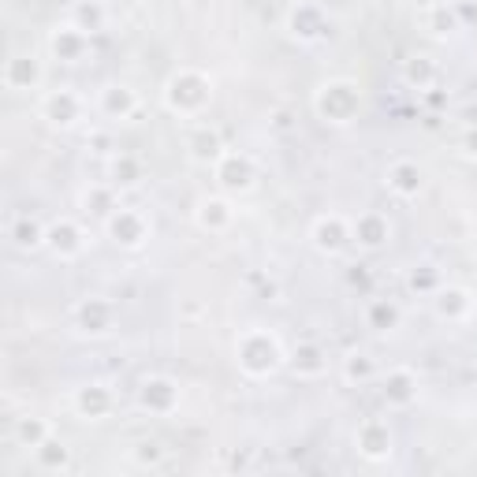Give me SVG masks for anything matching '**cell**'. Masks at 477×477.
Listing matches in <instances>:
<instances>
[{
	"label": "cell",
	"instance_id": "obj_4",
	"mask_svg": "<svg viewBox=\"0 0 477 477\" xmlns=\"http://www.w3.org/2000/svg\"><path fill=\"white\" fill-rule=\"evenodd\" d=\"M355 451H358L366 463H388L392 451H395L392 425L384 418H366V421H358V429H355Z\"/></svg>",
	"mask_w": 477,
	"mask_h": 477
},
{
	"label": "cell",
	"instance_id": "obj_3",
	"mask_svg": "<svg viewBox=\"0 0 477 477\" xmlns=\"http://www.w3.org/2000/svg\"><path fill=\"white\" fill-rule=\"evenodd\" d=\"M317 112L329 119V123H347L350 116L358 112V105H362V93H358V86L355 83H343V79H336V83H324L321 90H317Z\"/></svg>",
	"mask_w": 477,
	"mask_h": 477
},
{
	"label": "cell",
	"instance_id": "obj_21",
	"mask_svg": "<svg viewBox=\"0 0 477 477\" xmlns=\"http://www.w3.org/2000/svg\"><path fill=\"white\" fill-rule=\"evenodd\" d=\"M388 187L399 194V198H414L421 190V172L411 164V161H399L388 168Z\"/></svg>",
	"mask_w": 477,
	"mask_h": 477
},
{
	"label": "cell",
	"instance_id": "obj_20",
	"mask_svg": "<svg viewBox=\"0 0 477 477\" xmlns=\"http://www.w3.org/2000/svg\"><path fill=\"white\" fill-rule=\"evenodd\" d=\"M128 459L135 470H161L168 459V447L161 440H138L135 447H128Z\"/></svg>",
	"mask_w": 477,
	"mask_h": 477
},
{
	"label": "cell",
	"instance_id": "obj_8",
	"mask_svg": "<svg viewBox=\"0 0 477 477\" xmlns=\"http://www.w3.org/2000/svg\"><path fill=\"white\" fill-rule=\"evenodd\" d=\"M216 180L224 190H246L254 183V164L239 154H220L216 157Z\"/></svg>",
	"mask_w": 477,
	"mask_h": 477
},
{
	"label": "cell",
	"instance_id": "obj_19",
	"mask_svg": "<svg viewBox=\"0 0 477 477\" xmlns=\"http://www.w3.org/2000/svg\"><path fill=\"white\" fill-rule=\"evenodd\" d=\"M291 369H295L298 376H306V381H314V376H321L324 369H329V358H324V350H321V347L303 343V347H295Z\"/></svg>",
	"mask_w": 477,
	"mask_h": 477
},
{
	"label": "cell",
	"instance_id": "obj_11",
	"mask_svg": "<svg viewBox=\"0 0 477 477\" xmlns=\"http://www.w3.org/2000/svg\"><path fill=\"white\" fill-rule=\"evenodd\" d=\"M49 49H53V57L57 60H64V64H79L83 57H86V34H83V27H57V34H53V41H49Z\"/></svg>",
	"mask_w": 477,
	"mask_h": 477
},
{
	"label": "cell",
	"instance_id": "obj_15",
	"mask_svg": "<svg viewBox=\"0 0 477 477\" xmlns=\"http://www.w3.org/2000/svg\"><path fill=\"white\" fill-rule=\"evenodd\" d=\"M350 232H355V239H358L362 246H369V250L384 246V243H388V235H392L388 220H384L381 213H362L355 224H350Z\"/></svg>",
	"mask_w": 477,
	"mask_h": 477
},
{
	"label": "cell",
	"instance_id": "obj_23",
	"mask_svg": "<svg viewBox=\"0 0 477 477\" xmlns=\"http://www.w3.org/2000/svg\"><path fill=\"white\" fill-rule=\"evenodd\" d=\"M102 109L109 112V116H131L135 112V93L128 90V86H109L105 93H102Z\"/></svg>",
	"mask_w": 477,
	"mask_h": 477
},
{
	"label": "cell",
	"instance_id": "obj_32",
	"mask_svg": "<svg viewBox=\"0 0 477 477\" xmlns=\"http://www.w3.org/2000/svg\"><path fill=\"white\" fill-rule=\"evenodd\" d=\"M463 116H466V123H470V128H477V105H470Z\"/></svg>",
	"mask_w": 477,
	"mask_h": 477
},
{
	"label": "cell",
	"instance_id": "obj_6",
	"mask_svg": "<svg viewBox=\"0 0 477 477\" xmlns=\"http://www.w3.org/2000/svg\"><path fill=\"white\" fill-rule=\"evenodd\" d=\"M381 395L388 411H411L418 403V376L411 369H392L381 381Z\"/></svg>",
	"mask_w": 477,
	"mask_h": 477
},
{
	"label": "cell",
	"instance_id": "obj_9",
	"mask_svg": "<svg viewBox=\"0 0 477 477\" xmlns=\"http://www.w3.org/2000/svg\"><path fill=\"white\" fill-rule=\"evenodd\" d=\"M350 239H355V232H350V224L343 216H321L314 224V243L324 250V254H340Z\"/></svg>",
	"mask_w": 477,
	"mask_h": 477
},
{
	"label": "cell",
	"instance_id": "obj_28",
	"mask_svg": "<svg viewBox=\"0 0 477 477\" xmlns=\"http://www.w3.org/2000/svg\"><path fill=\"white\" fill-rule=\"evenodd\" d=\"M38 243H45V232L38 228L34 220H19V224H15V246H22V250H34Z\"/></svg>",
	"mask_w": 477,
	"mask_h": 477
},
{
	"label": "cell",
	"instance_id": "obj_7",
	"mask_svg": "<svg viewBox=\"0 0 477 477\" xmlns=\"http://www.w3.org/2000/svg\"><path fill=\"white\" fill-rule=\"evenodd\" d=\"M112 392L105 384H83L79 392H75V414L86 418V421H102L112 414Z\"/></svg>",
	"mask_w": 477,
	"mask_h": 477
},
{
	"label": "cell",
	"instance_id": "obj_10",
	"mask_svg": "<svg viewBox=\"0 0 477 477\" xmlns=\"http://www.w3.org/2000/svg\"><path fill=\"white\" fill-rule=\"evenodd\" d=\"M31 463L38 473H67L71 470V447L57 437H49L41 447L31 451Z\"/></svg>",
	"mask_w": 477,
	"mask_h": 477
},
{
	"label": "cell",
	"instance_id": "obj_33",
	"mask_svg": "<svg viewBox=\"0 0 477 477\" xmlns=\"http://www.w3.org/2000/svg\"><path fill=\"white\" fill-rule=\"evenodd\" d=\"M466 154H470V157H477V135H470V138H466Z\"/></svg>",
	"mask_w": 477,
	"mask_h": 477
},
{
	"label": "cell",
	"instance_id": "obj_16",
	"mask_svg": "<svg viewBox=\"0 0 477 477\" xmlns=\"http://www.w3.org/2000/svg\"><path fill=\"white\" fill-rule=\"evenodd\" d=\"M45 243L53 246V254H57V258H75V254L83 250V235H79V228H75L71 220L53 224V228L45 232Z\"/></svg>",
	"mask_w": 477,
	"mask_h": 477
},
{
	"label": "cell",
	"instance_id": "obj_1",
	"mask_svg": "<svg viewBox=\"0 0 477 477\" xmlns=\"http://www.w3.org/2000/svg\"><path fill=\"white\" fill-rule=\"evenodd\" d=\"M235 362L246 376H254V381H261V376H272L276 369H280L284 362V350L280 343H276V336L261 332V329H250L243 332V340L235 343Z\"/></svg>",
	"mask_w": 477,
	"mask_h": 477
},
{
	"label": "cell",
	"instance_id": "obj_14",
	"mask_svg": "<svg viewBox=\"0 0 477 477\" xmlns=\"http://www.w3.org/2000/svg\"><path fill=\"white\" fill-rule=\"evenodd\" d=\"M41 112H45V119L60 123V128H71V123L79 119V112H83V102H79V97H75L71 90H57V93L45 97Z\"/></svg>",
	"mask_w": 477,
	"mask_h": 477
},
{
	"label": "cell",
	"instance_id": "obj_2",
	"mask_svg": "<svg viewBox=\"0 0 477 477\" xmlns=\"http://www.w3.org/2000/svg\"><path fill=\"white\" fill-rule=\"evenodd\" d=\"M164 102L172 112H180V116H194L198 109H202L209 102V79L206 75H198V71H183V75H175V79L168 83V93H164Z\"/></svg>",
	"mask_w": 477,
	"mask_h": 477
},
{
	"label": "cell",
	"instance_id": "obj_29",
	"mask_svg": "<svg viewBox=\"0 0 477 477\" xmlns=\"http://www.w3.org/2000/svg\"><path fill=\"white\" fill-rule=\"evenodd\" d=\"M407 83H414L418 90L429 86V83H433V64L425 60V57H414V60L407 64Z\"/></svg>",
	"mask_w": 477,
	"mask_h": 477
},
{
	"label": "cell",
	"instance_id": "obj_18",
	"mask_svg": "<svg viewBox=\"0 0 477 477\" xmlns=\"http://www.w3.org/2000/svg\"><path fill=\"white\" fill-rule=\"evenodd\" d=\"M49 437H53V425H49L45 418H34V414H27V418H15V444H19L22 451H34V447H41Z\"/></svg>",
	"mask_w": 477,
	"mask_h": 477
},
{
	"label": "cell",
	"instance_id": "obj_22",
	"mask_svg": "<svg viewBox=\"0 0 477 477\" xmlns=\"http://www.w3.org/2000/svg\"><path fill=\"white\" fill-rule=\"evenodd\" d=\"M228 220H232V206L220 202V198H209V202L198 206V224L209 228V232H224V228H228Z\"/></svg>",
	"mask_w": 477,
	"mask_h": 477
},
{
	"label": "cell",
	"instance_id": "obj_25",
	"mask_svg": "<svg viewBox=\"0 0 477 477\" xmlns=\"http://www.w3.org/2000/svg\"><path fill=\"white\" fill-rule=\"evenodd\" d=\"M366 321H369V329L384 332V329H395V324H399V310L392 303H369Z\"/></svg>",
	"mask_w": 477,
	"mask_h": 477
},
{
	"label": "cell",
	"instance_id": "obj_24",
	"mask_svg": "<svg viewBox=\"0 0 477 477\" xmlns=\"http://www.w3.org/2000/svg\"><path fill=\"white\" fill-rule=\"evenodd\" d=\"M373 373H376V366H373V358L369 355H347L343 358V376L350 384H366V381H373Z\"/></svg>",
	"mask_w": 477,
	"mask_h": 477
},
{
	"label": "cell",
	"instance_id": "obj_17",
	"mask_svg": "<svg viewBox=\"0 0 477 477\" xmlns=\"http://www.w3.org/2000/svg\"><path fill=\"white\" fill-rule=\"evenodd\" d=\"M38 79H41V67H38V60L27 57V53H15V57L8 60V67H4V83H8L12 90H31Z\"/></svg>",
	"mask_w": 477,
	"mask_h": 477
},
{
	"label": "cell",
	"instance_id": "obj_26",
	"mask_svg": "<svg viewBox=\"0 0 477 477\" xmlns=\"http://www.w3.org/2000/svg\"><path fill=\"white\" fill-rule=\"evenodd\" d=\"M466 306H470V295L466 291H440V298H437V314L440 317H463L466 314Z\"/></svg>",
	"mask_w": 477,
	"mask_h": 477
},
{
	"label": "cell",
	"instance_id": "obj_12",
	"mask_svg": "<svg viewBox=\"0 0 477 477\" xmlns=\"http://www.w3.org/2000/svg\"><path fill=\"white\" fill-rule=\"evenodd\" d=\"M109 235L119 243V246H138L146 239V220L131 209H116L109 216Z\"/></svg>",
	"mask_w": 477,
	"mask_h": 477
},
{
	"label": "cell",
	"instance_id": "obj_27",
	"mask_svg": "<svg viewBox=\"0 0 477 477\" xmlns=\"http://www.w3.org/2000/svg\"><path fill=\"white\" fill-rule=\"evenodd\" d=\"M317 22H321V12L317 8H295L291 12V31L298 38H314L317 34Z\"/></svg>",
	"mask_w": 477,
	"mask_h": 477
},
{
	"label": "cell",
	"instance_id": "obj_13",
	"mask_svg": "<svg viewBox=\"0 0 477 477\" xmlns=\"http://www.w3.org/2000/svg\"><path fill=\"white\" fill-rule=\"evenodd\" d=\"M75 317H79V329L90 336H105L112 329V306L105 298H86V303L75 310Z\"/></svg>",
	"mask_w": 477,
	"mask_h": 477
},
{
	"label": "cell",
	"instance_id": "obj_31",
	"mask_svg": "<svg viewBox=\"0 0 477 477\" xmlns=\"http://www.w3.org/2000/svg\"><path fill=\"white\" fill-rule=\"evenodd\" d=\"M112 175H116V183H135V175H138V168H135V161H116L112 164Z\"/></svg>",
	"mask_w": 477,
	"mask_h": 477
},
{
	"label": "cell",
	"instance_id": "obj_30",
	"mask_svg": "<svg viewBox=\"0 0 477 477\" xmlns=\"http://www.w3.org/2000/svg\"><path fill=\"white\" fill-rule=\"evenodd\" d=\"M194 157L198 161H216L220 157V142H216L213 131H202V135L194 138Z\"/></svg>",
	"mask_w": 477,
	"mask_h": 477
},
{
	"label": "cell",
	"instance_id": "obj_5",
	"mask_svg": "<svg viewBox=\"0 0 477 477\" xmlns=\"http://www.w3.org/2000/svg\"><path fill=\"white\" fill-rule=\"evenodd\" d=\"M175 407H180V384L168 381V376H146L138 384V411L168 418L175 414Z\"/></svg>",
	"mask_w": 477,
	"mask_h": 477
}]
</instances>
